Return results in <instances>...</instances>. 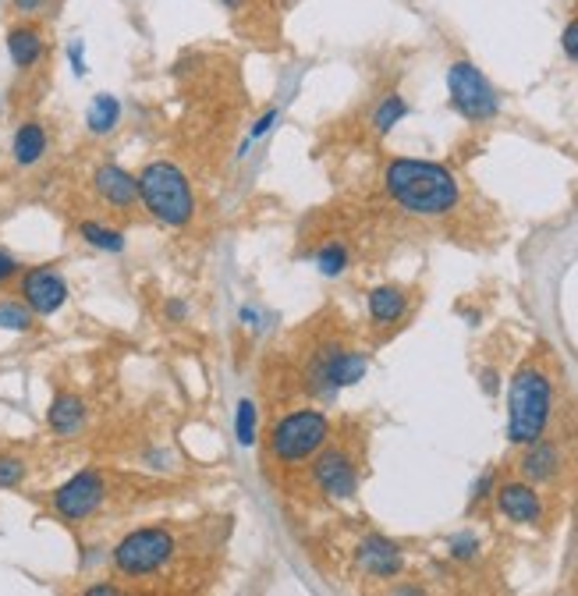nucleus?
I'll return each mask as SVG.
<instances>
[{
  "mask_svg": "<svg viewBox=\"0 0 578 596\" xmlns=\"http://www.w3.org/2000/svg\"><path fill=\"white\" fill-rule=\"evenodd\" d=\"M383 189L405 213L415 217H444L447 210L458 206V178L444 164L433 160H412L398 157L383 171Z\"/></svg>",
  "mask_w": 578,
  "mask_h": 596,
  "instance_id": "obj_1",
  "label": "nucleus"
},
{
  "mask_svg": "<svg viewBox=\"0 0 578 596\" xmlns=\"http://www.w3.org/2000/svg\"><path fill=\"white\" fill-rule=\"evenodd\" d=\"M550 405H554V387L550 377L536 366H522L511 377L508 387V440L518 447L543 437L550 423Z\"/></svg>",
  "mask_w": 578,
  "mask_h": 596,
  "instance_id": "obj_2",
  "label": "nucleus"
},
{
  "mask_svg": "<svg viewBox=\"0 0 578 596\" xmlns=\"http://www.w3.org/2000/svg\"><path fill=\"white\" fill-rule=\"evenodd\" d=\"M135 181H139V199L157 220H164L171 228H185L192 220V213H196L192 185L174 164H149Z\"/></svg>",
  "mask_w": 578,
  "mask_h": 596,
  "instance_id": "obj_3",
  "label": "nucleus"
},
{
  "mask_svg": "<svg viewBox=\"0 0 578 596\" xmlns=\"http://www.w3.org/2000/svg\"><path fill=\"white\" fill-rule=\"evenodd\" d=\"M330 440V419L316 408H298L291 416H284L270 433V451L277 462L302 465L313 455H320V447Z\"/></svg>",
  "mask_w": 578,
  "mask_h": 596,
  "instance_id": "obj_4",
  "label": "nucleus"
},
{
  "mask_svg": "<svg viewBox=\"0 0 578 596\" xmlns=\"http://www.w3.org/2000/svg\"><path fill=\"white\" fill-rule=\"evenodd\" d=\"M447 93H451V107L465 121H493L500 114L497 89L472 61H454L447 68Z\"/></svg>",
  "mask_w": 578,
  "mask_h": 596,
  "instance_id": "obj_5",
  "label": "nucleus"
},
{
  "mask_svg": "<svg viewBox=\"0 0 578 596\" xmlns=\"http://www.w3.org/2000/svg\"><path fill=\"white\" fill-rule=\"evenodd\" d=\"M174 557V536L167 529L153 526V529H139V533L125 536L114 550V568L121 575H132V579H142V575H153L167 565Z\"/></svg>",
  "mask_w": 578,
  "mask_h": 596,
  "instance_id": "obj_6",
  "label": "nucleus"
},
{
  "mask_svg": "<svg viewBox=\"0 0 578 596\" xmlns=\"http://www.w3.org/2000/svg\"><path fill=\"white\" fill-rule=\"evenodd\" d=\"M313 483L320 487L323 497L330 501H352L359 490V469H355L352 455L341 447H320V458L313 465Z\"/></svg>",
  "mask_w": 578,
  "mask_h": 596,
  "instance_id": "obj_7",
  "label": "nucleus"
},
{
  "mask_svg": "<svg viewBox=\"0 0 578 596\" xmlns=\"http://www.w3.org/2000/svg\"><path fill=\"white\" fill-rule=\"evenodd\" d=\"M369 359L362 352H352V348H330L327 355H320L313 366V387L320 394H334L341 387H352L366 377Z\"/></svg>",
  "mask_w": 578,
  "mask_h": 596,
  "instance_id": "obj_8",
  "label": "nucleus"
},
{
  "mask_svg": "<svg viewBox=\"0 0 578 596\" xmlns=\"http://www.w3.org/2000/svg\"><path fill=\"white\" fill-rule=\"evenodd\" d=\"M103 504V476L96 469H82L54 494V508L68 522H82Z\"/></svg>",
  "mask_w": 578,
  "mask_h": 596,
  "instance_id": "obj_9",
  "label": "nucleus"
},
{
  "mask_svg": "<svg viewBox=\"0 0 578 596\" xmlns=\"http://www.w3.org/2000/svg\"><path fill=\"white\" fill-rule=\"evenodd\" d=\"M493 501H497V511L508 522H518V526H532L543 518V501L536 494V483L529 479H511V483H500L493 490Z\"/></svg>",
  "mask_w": 578,
  "mask_h": 596,
  "instance_id": "obj_10",
  "label": "nucleus"
},
{
  "mask_svg": "<svg viewBox=\"0 0 578 596\" xmlns=\"http://www.w3.org/2000/svg\"><path fill=\"white\" fill-rule=\"evenodd\" d=\"M22 298L36 316H54L57 309L68 302V284H64V277L50 267L29 270L22 281Z\"/></svg>",
  "mask_w": 578,
  "mask_h": 596,
  "instance_id": "obj_11",
  "label": "nucleus"
},
{
  "mask_svg": "<svg viewBox=\"0 0 578 596\" xmlns=\"http://www.w3.org/2000/svg\"><path fill=\"white\" fill-rule=\"evenodd\" d=\"M355 561H359L362 572L373 575V579H394V575H401V568H405L401 547L380 533L362 536V543L355 547Z\"/></svg>",
  "mask_w": 578,
  "mask_h": 596,
  "instance_id": "obj_12",
  "label": "nucleus"
},
{
  "mask_svg": "<svg viewBox=\"0 0 578 596\" xmlns=\"http://www.w3.org/2000/svg\"><path fill=\"white\" fill-rule=\"evenodd\" d=\"M518 472L529 483H550V479H557V472H561V451H557V444H550L543 437L525 444L522 458H518Z\"/></svg>",
  "mask_w": 578,
  "mask_h": 596,
  "instance_id": "obj_13",
  "label": "nucleus"
},
{
  "mask_svg": "<svg viewBox=\"0 0 578 596\" xmlns=\"http://www.w3.org/2000/svg\"><path fill=\"white\" fill-rule=\"evenodd\" d=\"M93 181H96V192H100L110 206H121V210H125V206H135V199H139V181L114 164H103Z\"/></svg>",
  "mask_w": 578,
  "mask_h": 596,
  "instance_id": "obj_14",
  "label": "nucleus"
},
{
  "mask_svg": "<svg viewBox=\"0 0 578 596\" xmlns=\"http://www.w3.org/2000/svg\"><path fill=\"white\" fill-rule=\"evenodd\" d=\"M366 306H369V316H373V323H380V327H391V323H398L401 316H405L408 295L398 288V284H380V288L369 291Z\"/></svg>",
  "mask_w": 578,
  "mask_h": 596,
  "instance_id": "obj_15",
  "label": "nucleus"
},
{
  "mask_svg": "<svg viewBox=\"0 0 578 596\" xmlns=\"http://www.w3.org/2000/svg\"><path fill=\"white\" fill-rule=\"evenodd\" d=\"M8 54L18 71H29L43 57V32L36 25H15L8 32Z\"/></svg>",
  "mask_w": 578,
  "mask_h": 596,
  "instance_id": "obj_16",
  "label": "nucleus"
},
{
  "mask_svg": "<svg viewBox=\"0 0 578 596\" xmlns=\"http://www.w3.org/2000/svg\"><path fill=\"white\" fill-rule=\"evenodd\" d=\"M47 423L54 433L71 437V433L86 423V405H82V398H75V394H57L54 405H50V412H47Z\"/></svg>",
  "mask_w": 578,
  "mask_h": 596,
  "instance_id": "obj_17",
  "label": "nucleus"
},
{
  "mask_svg": "<svg viewBox=\"0 0 578 596\" xmlns=\"http://www.w3.org/2000/svg\"><path fill=\"white\" fill-rule=\"evenodd\" d=\"M43 149H47V132H43V125L40 121H25L15 132V160L22 167H29L43 157Z\"/></svg>",
  "mask_w": 578,
  "mask_h": 596,
  "instance_id": "obj_18",
  "label": "nucleus"
},
{
  "mask_svg": "<svg viewBox=\"0 0 578 596\" xmlns=\"http://www.w3.org/2000/svg\"><path fill=\"white\" fill-rule=\"evenodd\" d=\"M118 118H121V103L114 100V96H110V93L93 96V103H89V114H86L89 132H93V135H107L110 128L118 125Z\"/></svg>",
  "mask_w": 578,
  "mask_h": 596,
  "instance_id": "obj_19",
  "label": "nucleus"
},
{
  "mask_svg": "<svg viewBox=\"0 0 578 596\" xmlns=\"http://www.w3.org/2000/svg\"><path fill=\"white\" fill-rule=\"evenodd\" d=\"M405 118H408V100L401 93H391V96H383L380 107L373 110V128L380 135H387L398 121H405Z\"/></svg>",
  "mask_w": 578,
  "mask_h": 596,
  "instance_id": "obj_20",
  "label": "nucleus"
},
{
  "mask_svg": "<svg viewBox=\"0 0 578 596\" xmlns=\"http://www.w3.org/2000/svg\"><path fill=\"white\" fill-rule=\"evenodd\" d=\"M79 231H82V238L93 245V249H103V252H121V249H125V235H121V231L103 228V224H96V220H86Z\"/></svg>",
  "mask_w": 578,
  "mask_h": 596,
  "instance_id": "obj_21",
  "label": "nucleus"
},
{
  "mask_svg": "<svg viewBox=\"0 0 578 596\" xmlns=\"http://www.w3.org/2000/svg\"><path fill=\"white\" fill-rule=\"evenodd\" d=\"M316 267H320L323 277H337L344 274V267H348V249H344V242H327L320 252H316Z\"/></svg>",
  "mask_w": 578,
  "mask_h": 596,
  "instance_id": "obj_22",
  "label": "nucleus"
},
{
  "mask_svg": "<svg viewBox=\"0 0 578 596\" xmlns=\"http://www.w3.org/2000/svg\"><path fill=\"white\" fill-rule=\"evenodd\" d=\"M0 327L25 334V330H32V309L25 302H15V298L0 302Z\"/></svg>",
  "mask_w": 578,
  "mask_h": 596,
  "instance_id": "obj_23",
  "label": "nucleus"
},
{
  "mask_svg": "<svg viewBox=\"0 0 578 596\" xmlns=\"http://www.w3.org/2000/svg\"><path fill=\"white\" fill-rule=\"evenodd\" d=\"M447 550H451L454 561H476L479 554V540L472 529H461V533H454L451 540H447Z\"/></svg>",
  "mask_w": 578,
  "mask_h": 596,
  "instance_id": "obj_24",
  "label": "nucleus"
},
{
  "mask_svg": "<svg viewBox=\"0 0 578 596\" xmlns=\"http://www.w3.org/2000/svg\"><path fill=\"white\" fill-rule=\"evenodd\" d=\"M235 433H238V444H242V447L256 444V408H252L249 401H242V405H238Z\"/></svg>",
  "mask_w": 578,
  "mask_h": 596,
  "instance_id": "obj_25",
  "label": "nucleus"
},
{
  "mask_svg": "<svg viewBox=\"0 0 578 596\" xmlns=\"http://www.w3.org/2000/svg\"><path fill=\"white\" fill-rule=\"evenodd\" d=\"M22 476H25V462H22V458L0 455V490L18 487V483H22Z\"/></svg>",
  "mask_w": 578,
  "mask_h": 596,
  "instance_id": "obj_26",
  "label": "nucleus"
},
{
  "mask_svg": "<svg viewBox=\"0 0 578 596\" xmlns=\"http://www.w3.org/2000/svg\"><path fill=\"white\" fill-rule=\"evenodd\" d=\"M561 50H564V57H568L571 64H578V18H571V22L564 25V32H561Z\"/></svg>",
  "mask_w": 578,
  "mask_h": 596,
  "instance_id": "obj_27",
  "label": "nucleus"
},
{
  "mask_svg": "<svg viewBox=\"0 0 578 596\" xmlns=\"http://www.w3.org/2000/svg\"><path fill=\"white\" fill-rule=\"evenodd\" d=\"M493 479H497V472L493 469H486L483 476H479V483L472 487V501H469V508H479V504L486 501V497L493 494Z\"/></svg>",
  "mask_w": 578,
  "mask_h": 596,
  "instance_id": "obj_28",
  "label": "nucleus"
},
{
  "mask_svg": "<svg viewBox=\"0 0 578 596\" xmlns=\"http://www.w3.org/2000/svg\"><path fill=\"white\" fill-rule=\"evenodd\" d=\"M68 61H71V71H75V75H86V43L82 40H75V43H68Z\"/></svg>",
  "mask_w": 578,
  "mask_h": 596,
  "instance_id": "obj_29",
  "label": "nucleus"
},
{
  "mask_svg": "<svg viewBox=\"0 0 578 596\" xmlns=\"http://www.w3.org/2000/svg\"><path fill=\"white\" fill-rule=\"evenodd\" d=\"M277 118H281V114H277V110H266L263 118L256 121V128H252V132H249V139H245V146H252V142H256V139H263V135L277 125Z\"/></svg>",
  "mask_w": 578,
  "mask_h": 596,
  "instance_id": "obj_30",
  "label": "nucleus"
},
{
  "mask_svg": "<svg viewBox=\"0 0 578 596\" xmlns=\"http://www.w3.org/2000/svg\"><path fill=\"white\" fill-rule=\"evenodd\" d=\"M15 270H18L15 256H11V252H4V249H0V284L8 281V277H15Z\"/></svg>",
  "mask_w": 578,
  "mask_h": 596,
  "instance_id": "obj_31",
  "label": "nucleus"
},
{
  "mask_svg": "<svg viewBox=\"0 0 578 596\" xmlns=\"http://www.w3.org/2000/svg\"><path fill=\"white\" fill-rule=\"evenodd\" d=\"M40 8H47V0H15V11H22V15H32Z\"/></svg>",
  "mask_w": 578,
  "mask_h": 596,
  "instance_id": "obj_32",
  "label": "nucleus"
},
{
  "mask_svg": "<svg viewBox=\"0 0 578 596\" xmlns=\"http://www.w3.org/2000/svg\"><path fill=\"white\" fill-rule=\"evenodd\" d=\"M167 316H171V320H185V316H188V306L174 298V302H167Z\"/></svg>",
  "mask_w": 578,
  "mask_h": 596,
  "instance_id": "obj_33",
  "label": "nucleus"
},
{
  "mask_svg": "<svg viewBox=\"0 0 578 596\" xmlns=\"http://www.w3.org/2000/svg\"><path fill=\"white\" fill-rule=\"evenodd\" d=\"M483 391L497 394V373H493V369H486V373H483Z\"/></svg>",
  "mask_w": 578,
  "mask_h": 596,
  "instance_id": "obj_34",
  "label": "nucleus"
},
{
  "mask_svg": "<svg viewBox=\"0 0 578 596\" xmlns=\"http://www.w3.org/2000/svg\"><path fill=\"white\" fill-rule=\"evenodd\" d=\"M114 593H118L114 586H89L86 589V596H114Z\"/></svg>",
  "mask_w": 578,
  "mask_h": 596,
  "instance_id": "obj_35",
  "label": "nucleus"
},
{
  "mask_svg": "<svg viewBox=\"0 0 578 596\" xmlns=\"http://www.w3.org/2000/svg\"><path fill=\"white\" fill-rule=\"evenodd\" d=\"M238 316H242V323H249V327H256V323H259L256 309H249V306H245V309H242V313H238Z\"/></svg>",
  "mask_w": 578,
  "mask_h": 596,
  "instance_id": "obj_36",
  "label": "nucleus"
},
{
  "mask_svg": "<svg viewBox=\"0 0 578 596\" xmlns=\"http://www.w3.org/2000/svg\"><path fill=\"white\" fill-rule=\"evenodd\" d=\"M220 4H224L227 11H238V8H242V4H245V0H220Z\"/></svg>",
  "mask_w": 578,
  "mask_h": 596,
  "instance_id": "obj_37",
  "label": "nucleus"
}]
</instances>
